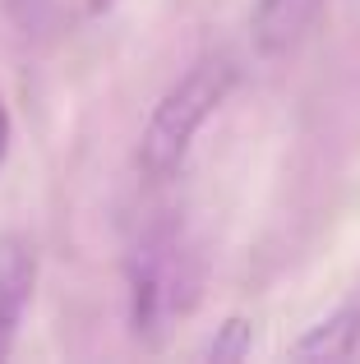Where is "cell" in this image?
Segmentation results:
<instances>
[{"label":"cell","mask_w":360,"mask_h":364,"mask_svg":"<svg viewBox=\"0 0 360 364\" xmlns=\"http://www.w3.org/2000/svg\"><path fill=\"white\" fill-rule=\"evenodd\" d=\"M33 282H37V258L23 240H0V360L14 346V332L23 323V309L33 300Z\"/></svg>","instance_id":"4"},{"label":"cell","mask_w":360,"mask_h":364,"mask_svg":"<svg viewBox=\"0 0 360 364\" xmlns=\"http://www.w3.org/2000/svg\"><path fill=\"white\" fill-rule=\"evenodd\" d=\"M328 0H259L250 14L254 51L259 55H287L309 28L319 23Z\"/></svg>","instance_id":"3"},{"label":"cell","mask_w":360,"mask_h":364,"mask_svg":"<svg viewBox=\"0 0 360 364\" xmlns=\"http://www.w3.org/2000/svg\"><path fill=\"white\" fill-rule=\"evenodd\" d=\"M245 346H250V323H245V318H231L222 328V337L208 346V355H213V360H240Z\"/></svg>","instance_id":"6"},{"label":"cell","mask_w":360,"mask_h":364,"mask_svg":"<svg viewBox=\"0 0 360 364\" xmlns=\"http://www.w3.org/2000/svg\"><path fill=\"white\" fill-rule=\"evenodd\" d=\"M5 148H9V116H5V102H0V161H5Z\"/></svg>","instance_id":"7"},{"label":"cell","mask_w":360,"mask_h":364,"mask_svg":"<svg viewBox=\"0 0 360 364\" xmlns=\"http://www.w3.org/2000/svg\"><path fill=\"white\" fill-rule=\"evenodd\" d=\"M356 341H360V304H342L291 346V360H346Z\"/></svg>","instance_id":"5"},{"label":"cell","mask_w":360,"mask_h":364,"mask_svg":"<svg viewBox=\"0 0 360 364\" xmlns=\"http://www.w3.org/2000/svg\"><path fill=\"white\" fill-rule=\"evenodd\" d=\"M129 272H134V328L139 332H157L176 309H189V300H194L189 295V286H194L189 258L176 245V235L166 231L148 235Z\"/></svg>","instance_id":"2"},{"label":"cell","mask_w":360,"mask_h":364,"mask_svg":"<svg viewBox=\"0 0 360 364\" xmlns=\"http://www.w3.org/2000/svg\"><path fill=\"white\" fill-rule=\"evenodd\" d=\"M231 88H235L231 55H203V60H194L180 74V83L157 102L153 120L144 129V171L148 176H157V180L171 176L185 161L194 134L208 124V116L231 97Z\"/></svg>","instance_id":"1"}]
</instances>
